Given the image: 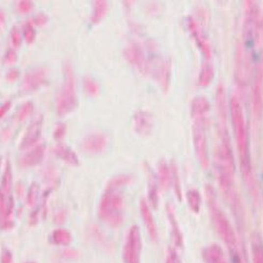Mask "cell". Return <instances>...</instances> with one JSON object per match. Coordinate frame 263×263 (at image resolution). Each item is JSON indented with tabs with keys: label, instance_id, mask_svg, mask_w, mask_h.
I'll list each match as a JSON object with an SVG mask.
<instances>
[{
	"label": "cell",
	"instance_id": "obj_1",
	"mask_svg": "<svg viewBox=\"0 0 263 263\" xmlns=\"http://www.w3.org/2000/svg\"><path fill=\"white\" fill-rule=\"evenodd\" d=\"M236 77L245 85L258 70L263 68V26L258 6L248 1L241 37L236 49Z\"/></svg>",
	"mask_w": 263,
	"mask_h": 263
},
{
	"label": "cell",
	"instance_id": "obj_2",
	"mask_svg": "<svg viewBox=\"0 0 263 263\" xmlns=\"http://www.w3.org/2000/svg\"><path fill=\"white\" fill-rule=\"evenodd\" d=\"M209 112L210 104L207 98L198 96L193 100L191 106L193 142L197 159L204 169L208 167L209 163L206 133Z\"/></svg>",
	"mask_w": 263,
	"mask_h": 263
},
{
	"label": "cell",
	"instance_id": "obj_3",
	"mask_svg": "<svg viewBox=\"0 0 263 263\" xmlns=\"http://www.w3.org/2000/svg\"><path fill=\"white\" fill-rule=\"evenodd\" d=\"M205 193L209 213L215 231L221 240L226 244L230 253L237 252V238L235 231L233 229L229 218L225 214L217 201L214 189L213 187L207 185Z\"/></svg>",
	"mask_w": 263,
	"mask_h": 263
},
{
	"label": "cell",
	"instance_id": "obj_4",
	"mask_svg": "<svg viewBox=\"0 0 263 263\" xmlns=\"http://www.w3.org/2000/svg\"><path fill=\"white\" fill-rule=\"evenodd\" d=\"M231 113L233 128L237 142L240 158V168L245 177H249L250 162L248 151V137L243 112L240 102L236 97H233L231 101Z\"/></svg>",
	"mask_w": 263,
	"mask_h": 263
},
{
	"label": "cell",
	"instance_id": "obj_5",
	"mask_svg": "<svg viewBox=\"0 0 263 263\" xmlns=\"http://www.w3.org/2000/svg\"><path fill=\"white\" fill-rule=\"evenodd\" d=\"M62 87L55 100V110L59 115H66L77 107V80L74 70L69 62L63 65Z\"/></svg>",
	"mask_w": 263,
	"mask_h": 263
},
{
	"label": "cell",
	"instance_id": "obj_6",
	"mask_svg": "<svg viewBox=\"0 0 263 263\" xmlns=\"http://www.w3.org/2000/svg\"><path fill=\"white\" fill-rule=\"evenodd\" d=\"M123 198L117 190L106 188L99 204L98 213L105 223L118 227L123 221Z\"/></svg>",
	"mask_w": 263,
	"mask_h": 263
},
{
	"label": "cell",
	"instance_id": "obj_7",
	"mask_svg": "<svg viewBox=\"0 0 263 263\" xmlns=\"http://www.w3.org/2000/svg\"><path fill=\"white\" fill-rule=\"evenodd\" d=\"M142 240L138 226L134 225L128 231L123 248L125 263H140Z\"/></svg>",
	"mask_w": 263,
	"mask_h": 263
},
{
	"label": "cell",
	"instance_id": "obj_8",
	"mask_svg": "<svg viewBox=\"0 0 263 263\" xmlns=\"http://www.w3.org/2000/svg\"><path fill=\"white\" fill-rule=\"evenodd\" d=\"M125 59L142 74H146L149 71V65L145 51L142 46L137 42H131L124 49Z\"/></svg>",
	"mask_w": 263,
	"mask_h": 263
},
{
	"label": "cell",
	"instance_id": "obj_9",
	"mask_svg": "<svg viewBox=\"0 0 263 263\" xmlns=\"http://www.w3.org/2000/svg\"><path fill=\"white\" fill-rule=\"evenodd\" d=\"M49 71L44 66H39L29 70L24 77L22 88L24 92H34L46 83Z\"/></svg>",
	"mask_w": 263,
	"mask_h": 263
},
{
	"label": "cell",
	"instance_id": "obj_10",
	"mask_svg": "<svg viewBox=\"0 0 263 263\" xmlns=\"http://www.w3.org/2000/svg\"><path fill=\"white\" fill-rule=\"evenodd\" d=\"M187 26H188V31L192 35L195 42H196L198 47L200 49L203 55L207 59H210L212 55L211 47L202 28L198 25L197 22L195 21L193 18L188 19Z\"/></svg>",
	"mask_w": 263,
	"mask_h": 263
},
{
	"label": "cell",
	"instance_id": "obj_11",
	"mask_svg": "<svg viewBox=\"0 0 263 263\" xmlns=\"http://www.w3.org/2000/svg\"><path fill=\"white\" fill-rule=\"evenodd\" d=\"M107 145V137L102 133H93L82 142V150L85 153L96 155L103 153Z\"/></svg>",
	"mask_w": 263,
	"mask_h": 263
},
{
	"label": "cell",
	"instance_id": "obj_12",
	"mask_svg": "<svg viewBox=\"0 0 263 263\" xmlns=\"http://www.w3.org/2000/svg\"><path fill=\"white\" fill-rule=\"evenodd\" d=\"M0 207H1V225L2 229H11L13 226L14 201L9 194L1 192L0 199Z\"/></svg>",
	"mask_w": 263,
	"mask_h": 263
},
{
	"label": "cell",
	"instance_id": "obj_13",
	"mask_svg": "<svg viewBox=\"0 0 263 263\" xmlns=\"http://www.w3.org/2000/svg\"><path fill=\"white\" fill-rule=\"evenodd\" d=\"M133 124L134 131L139 135H149L153 131V117L150 113L145 111H137L133 117Z\"/></svg>",
	"mask_w": 263,
	"mask_h": 263
},
{
	"label": "cell",
	"instance_id": "obj_14",
	"mask_svg": "<svg viewBox=\"0 0 263 263\" xmlns=\"http://www.w3.org/2000/svg\"><path fill=\"white\" fill-rule=\"evenodd\" d=\"M166 215L170 226L172 241L177 248H182L184 245L183 235L181 231L180 225L177 219L173 206L167 204L166 207Z\"/></svg>",
	"mask_w": 263,
	"mask_h": 263
},
{
	"label": "cell",
	"instance_id": "obj_15",
	"mask_svg": "<svg viewBox=\"0 0 263 263\" xmlns=\"http://www.w3.org/2000/svg\"><path fill=\"white\" fill-rule=\"evenodd\" d=\"M139 209H140L142 220H143L144 223H145L146 229H147V233H148L150 239L153 241H157L158 238V226H157L156 223H155V219H154L153 215L152 214V212L148 204L144 199L140 201Z\"/></svg>",
	"mask_w": 263,
	"mask_h": 263
},
{
	"label": "cell",
	"instance_id": "obj_16",
	"mask_svg": "<svg viewBox=\"0 0 263 263\" xmlns=\"http://www.w3.org/2000/svg\"><path fill=\"white\" fill-rule=\"evenodd\" d=\"M155 77L162 89L167 91L171 79V63L167 59H159L157 62Z\"/></svg>",
	"mask_w": 263,
	"mask_h": 263
},
{
	"label": "cell",
	"instance_id": "obj_17",
	"mask_svg": "<svg viewBox=\"0 0 263 263\" xmlns=\"http://www.w3.org/2000/svg\"><path fill=\"white\" fill-rule=\"evenodd\" d=\"M44 153H45L44 145L36 146L20 158V166L23 168H29L37 165L42 161L44 157Z\"/></svg>",
	"mask_w": 263,
	"mask_h": 263
},
{
	"label": "cell",
	"instance_id": "obj_18",
	"mask_svg": "<svg viewBox=\"0 0 263 263\" xmlns=\"http://www.w3.org/2000/svg\"><path fill=\"white\" fill-rule=\"evenodd\" d=\"M42 128V120H38L31 123L28 127L22 139L20 148L26 149L36 144L41 136Z\"/></svg>",
	"mask_w": 263,
	"mask_h": 263
},
{
	"label": "cell",
	"instance_id": "obj_19",
	"mask_svg": "<svg viewBox=\"0 0 263 263\" xmlns=\"http://www.w3.org/2000/svg\"><path fill=\"white\" fill-rule=\"evenodd\" d=\"M202 256L205 263H227L223 250L217 244L207 247L203 251Z\"/></svg>",
	"mask_w": 263,
	"mask_h": 263
},
{
	"label": "cell",
	"instance_id": "obj_20",
	"mask_svg": "<svg viewBox=\"0 0 263 263\" xmlns=\"http://www.w3.org/2000/svg\"><path fill=\"white\" fill-rule=\"evenodd\" d=\"M158 180L159 186L164 191L172 186V172L170 165L164 160H161L158 164Z\"/></svg>",
	"mask_w": 263,
	"mask_h": 263
},
{
	"label": "cell",
	"instance_id": "obj_21",
	"mask_svg": "<svg viewBox=\"0 0 263 263\" xmlns=\"http://www.w3.org/2000/svg\"><path fill=\"white\" fill-rule=\"evenodd\" d=\"M55 155L65 162L73 166H78L79 164V159L77 154L72 150L63 145H58L53 149Z\"/></svg>",
	"mask_w": 263,
	"mask_h": 263
},
{
	"label": "cell",
	"instance_id": "obj_22",
	"mask_svg": "<svg viewBox=\"0 0 263 263\" xmlns=\"http://www.w3.org/2000/svg\"><path fill=\"white\" fill-rule=\"evenodd\" d=\"M108 10L107 1L96 0L93 1V10L90 17V22L93 24L100 23L105 17Z\"/></svg>",
	"mask_w": 263,
	"mask_h": 263
},
{
	"label": "cell",
	"instance_id": "obj_23",
	"mask_svg": "<svg viewBox=\"0 0 263 263\" xmlns=\"http://www.w3.org/2000/svg\"><path fill=\"white\" fill-rule=\"evenodd\" d=\"M214 78V69L211 64L208 62L203 63L199 73L198 83L199 86L205 88L211 83Z\"/></svg>",
	"mask_w": 263,
	"mask_h": 263
},
{
	"label": "cell",
	"instance_id": "obj_24",
	"mask_svg": "<svg viewBox=\"0 0 263 263\" xmlns=\"http://www.w3.org/2000/svg\"><path fill=\"white\" fill-rule=\"evenodd\" d=\"M148 197L150 202L154 208H158L159 204V195L155 177L153 172L149 170L148 172Z\"/></svg>",
	"mask_w": 263,
	"mask_h": 263
},
{
	"label": "cell",
	"instance_id": "obj_25",
	"mask_svg": "<svg viewBox=\"0 0 263 263\" xmlns=\"http://www.w3.org/2000/svg\"><path fill=\"white\" fill-rule=\"evenodd\" d=\"M52 241L55 245H63V246L69 245L72 241V236L71 233L67 230L63 229H55L52 233Z\"/></svg>",
	"mask_w": 263,
	"mask_h": 263
},
{
	"label": "cell",
	"instance_id": "obj_26",
	"mask_svg": "<svg viewBox=\"0 0 263 263\" xmlns=\"http://www.w3.org/2000/svg\"><path fill=\"white\" fill-rule=\"evenodd\" d=\"M187 204L190 209L195 213L200 211L201 207V197L200 193L194 188L188 190L186 195Z\"/></svg>",
	"mask_w": 263,
	"mask_h": 263
},
{
	"label": "cell",
	"instance_id": "obj_27",
	"mask_svg": "<svg viewBox=\"0 0 263 263\" xmlns=\"http://www.w3.org/2000/svg\"><path fill=\"white\" fill-rule=\"evenodd\" d=\"M132 180V177L131 176L128 175V174H120V175L115 176L109 181L106 188L118 190L121 187L129 184Z\"/></svg>",
	"mask_w": 263,
	"mask_h": 263
},
{
	"label": "cell",
	"instance_id": "obj_28",
	"mask_svg": "<svg viewBox=\"0 0 263 263\" xmlns=\"http://www.w3.org/2000/svg\"><path fill=\"white\" fill-rule=\"evenodd\" d=\"M171 172H172V186H173L176 197L179 201H182V191L181 187L180 175H179L178 169L175 163L172 162L170 164Z\"/></svg>",
	"mask_w": 263,
	"mask_h": 263
},
{
	"label": "cell",
	"instance_id": "obj_29",
	"mask_svg": "<svg viewBox=\"0 0 263 263\" xmlns=\"http://www.w3.org/2000/svg\"><path fill=\"white\" fill-rule=\"evenodd\" d=\"M83 89L88 96H97L100 93V86L97 82L89 76H86L83 79Z\"/></svg>",
	"mask_w": 263,
	"mask_h": 263
},
{
	"label": "cell",
	"instance_id": "obj_30",
	"mask_svg": "<svg viewBox=\"0 0 263 263\" xmlns=\"http://www.w3.org/2000/svg\"><path fill=\"white\" fill-rule=\"evenodd\" d=\"M33 111H34V105L30 101L25 103L17 110L15 115L16 120L20 123L24 121L32 114Z\"/></svg>",
	"mask_w": 263,
	"mask_h": 263
},
{
	"label": "cell",
	"instance_id": "obj_31",
	"mask_svg": "<svg viewBox=\"0 0 263 263\" xmlns=\"http://www.w3.org/2000/svg\"><path fill=\"white\" fill-rule=\"evenodd\" d=\"M252 250L254 263H263V244L258 237L253 239Z\"/></svg>",
	"mask_w": 263,
	"mask_h": 263
},
{
	"label": "cell",
	"instance_id": "obj_32",
	"mask_svg": "<svg viewBox=\"0 0 263 263\" xmlns=\"http://www.w3.org/2000/svg\"><path fill=\"white\" fill-rule=\"evenodd\" d=\"M11 182H12V174H11L10 166L9 163H7L4 174H3L2 180H1V193L9 194L11 190Z\"/></svg>",
	"mask_w": 263,
	"mask_h": 263
},
{
	"label": "cell",
	"instance_id": "obj_33",
	"mask_svg": "<svg viewBox=\"0 0 263 263\" xmlns=\"http://www.w3.org/2000/svg\"><path fill=\"white\" fill-rule=\"evenodd\" d=\"M39 186L36 183H33L30 186L27 194V204L29 207H33L36 204L39 195Z\"/></svg>",
	"mask_w": 263,
	"mask_h": 263
},
{
	"label": "cell",
	"instance_id": "obj_34",
	"mask_svg": "<svg viewBox=\"0 0 263 263\" xmlns=\"http://www.w3.org/2000/svg\"><path fill=\"white\" fill-rule=\"evenodd\" d=\"M24 37L28 44H32L36 38V31L31 23L26 24L24 31Z\"/></svg>",
	"mask_w": 263,
	"mask_h": 263
},
{
	"label": "cell",
	"instance_id": "obj_35",
	"mask_svg": "<svg viewBox=\"0 0 263 263\" xmlns=\"http://www.w3.org/2000/svg\"><path fill=\"white\" fill-rule=\"evenodd\" d=\"M10 39L12 45L13 46L14 48H18L21 45V36H20V33L19 31L18 28L16 27V26H14L11 30Z\"/></svg>",
	"mask_w": 263,
	"mask_h": 263
},
{
	"label": "cell",
	"instance_id": "obj_36",
	"mask_svg": "<svg viewBox=\"0 0 263 263\" xmlns=\"http://www.w3.org/2000/svg\"><path fill=\"white\" fill-rule=\"evenodd\" d=\"M165 263H182L180 256L174 248H170L168 250Z\"/></svg>",
	"mask_w": 263,
	"mask_h": 263
},
{
	"label": "cell",
	"instance_id": "obj_37",
	"mask_svg": "<svg viewBox=\"0 0 263 263\" xmlns=\"http://www.w3.org/2000/svg\"><path fill=\"white\" fill-rule=\"evenodd\" d=\"M66 132V125L64 123H59L55 127L53 131V137L56 140H61L64 137Z\"/></svg>",
	"mask_w": 263,
	"mask_h": 263
},
{
	"label": "cell",
	"instance_id": "obj_38",
	"mask_svg": "<svg viewBox=\"0 0 263 263\" xmlns=\"http://www.w3.org/2000/svg\"><path fill=\"white\" fill-rule=\"evenodd\" d=\"M33 4L31 1L28 0H22L18 3L17 8L18 11L21 14H26L32 9Z\"/></svg>",
	"mask_w": 263,
	"mask_h": 263
},
{
	"label": "cell",
	"instance_id": "obj_39",
	"mask_svg": "<svg viewBox=\"0 0 263 263\" xmlns=\"http://www.w3.org/2000/svg\"><path fill=\"white\" fill-rule=\"evenodd\" d=\"M49 17L48 16L46 15L44 13H39L37 15L35 16L34 18H32V23L36 26H43L48 22Z\"/></svg>",
	"mask_w": 263,
	"mask_h": 263
},
{
	"label": "cell",
	"instance_id": "obj_40",
	"mask_svg": "<svg viewBox=\"0 0 263 263\" xmlns=\"http://www.w3.org/2000/svg\"><path fill=\"white\" fill-rule=\"evenodd\" d=\"M20 72L17 69L9 70L6 74V80L8 83H14L20 77Z\"/></svg>",
	"mask_w": 263,
	"mask_h": 263
},
{
	"label": "cell",
	"instance_id": "obj_41",
	"mask_svg": "<svg viewBox=\"0 0 263 263\" xmlns=\"http://www.w3.org/2000/svg\"><path fill=\"white\" fill-rule=\"evenodd\" d=\"M17 61V53L13 50H9L4 57V61L6 64L13 65Z\"/></svg>",
	"mask_w": 263,
	"mask_h": 263
},
{
	"label": "cell",
	"instance_id": "obj_42",
	"mask_svg": "<svg viewBox=\"0 0 263 263\" xmlns=\"http://www.w3.org/2000/svg\"><path fill=\"white\" fill-rule=\"evenodd\" d=\"M12 256L10 252L7 250H4L1 254V263H12Z\"/></svg>",
	"mask_w": 263,
	"mask_h": 263
},
{
	"label": "cell",
	"instance_id": "obj_43",
	"mask_svg": "<svg viewBox=\"0 0 263 263\" xmlns=\"http://www.w3.org/2000/svg\"><path fill=\"white\" fill-rule=\"evenodd\" d=\"M63 256L65 258H69V259H73V258H77L79 256V253L77 250L74 249H67L63 251Z\"/></svg>",
	"mask_w": 263,
	"mask_h": 263
},
{
	"label": "cell",
	"instance_id": "obj_44",
	"mask_svg": "<svg viewBox=\"0 0 263 263\" xmlns=\"http://www.w3.org/2000/svg\"><path fill=\"white\" fill-rule=\"evenodd\" d=\"M11 107V103L9 101L4 103L0 107V117L2 118L5 115Z\"/></svg>",
	"mask_w": 263,
	"mask_h": 263
},
{
	"label": "cell",
	"instance_id": "obj_45",
	"mask_svg": "<svg viewBox=\"0 0 263 263\" xmlns=\"http://www.w3.org/2000/svg\"><path fill=\"white\" fill-rule=\"evenodd\" d=\"M65 219H66V213H65L64 211H59L55 215L54 220L55 223H58V224L63 223L65 221Z\"/></svg>",
	"mask_w": 263,
	"mask_h": 263
},
{
	"label": "cell",
	"instance_id": "obj_46",
	"mask_svg": "<svg viewBox=\"0 0 263 263\" xmlns=\"http://www.w3.org/2000/svg\"><path fill=\"white\" fill-rule=\"evenodd\" d=\"M231 256H232L233 263H241L238 253H233Z\"/></svg>",
	"mask_w": 263,
	"mask_h": 263
},
{
	"label": "cell",
	"instance_id": "obj_47",
	"mask_svg": "<svg viewBox=\"0 0 263 263\" xmlns=\"http://www.w3.org/2000/svg\"><path fill=\"white\" fill-rule=\"evenodd\" d=\"M0 24H1V26L3 27L5 24V15L2 11H1V13H0Z\"/></svg>",
	"mask_w": 263,
	"mask_h": 263
},
{
	"label": "cell",
	"instance_id": "obj_48",
	"mask_svg": "<svg viewBox=\"0 0 263 263\" xmlns=\"http://www.w3.org/2000/svg\"></svg>",
	"mask_w": 263,
	"mask_h": 263
}]
</instances>
